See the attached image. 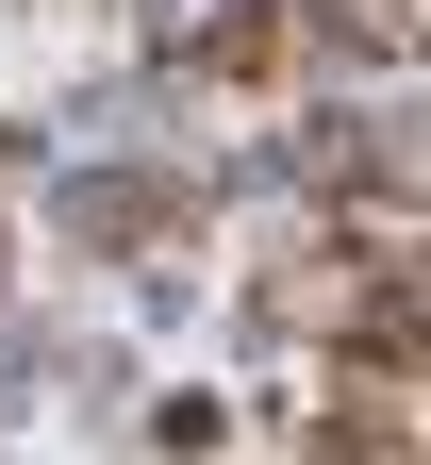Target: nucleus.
<instances>
[{
	"label": "nucleus",
	"instance_id": "1",
	"mask_svg": "<svg viewBox=\"0 0 431 465\" xmlns=\"http://www.w3.org/2000/svg\"><path fill=\"white\" fill-rule=\"evenodd\" d=\"M332 50H415V0H332Z\"/></svg>",
	"mask_w": 431,
	"mask_h": 465
}]
</instances>
